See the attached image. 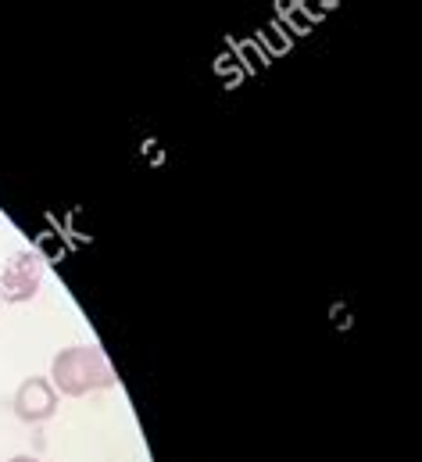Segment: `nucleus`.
<instances>
[{
	"label": "nucleus",
	"mask_w": 422,
	"mask_h": 462,
	"mask_svg": "<svg viewBox=\"0 0 422 462\" xmlns=\"http://www.w3.org/2000/svg\"><path fill=\"white\" fill-rule=\"evenodd\" d=\"M43 283V258L36 251H14L0 273V298L7 305H25L40 294Z\"/></svg>",
	"instance_id": "obj_2"
},
{
	"label": "nucleus",
	"mask_w": 422,
	"mask_h": 462,
	"mask_svg": "<svg viewBox=\"0 0 422 462\" xmlns=\"http://www.w3.org/2000/svg\"><path fill=\"white\" fill-rule=\"evenodd\" d=\"M47 380L54 383L58 394H65V398H83V394H90V391H107V387H115V369H111V362L105 358L101 347L79 345V347H65V351L54 355Z\"/></svg>",
	"instance_id": "obj_1"
},
{
	"label": "nucleus",
	"mask_w": 422,
	"mask_h": 462,
	"mask_svg": "<svg viewBox=\"0 0 422 462\" xmlns=\"http://www.w3.org/2000/svg\"><path fill=\"white\" fill-rule=\"evenodd\" d=\"M11 409H14V416L22 423L40 427V423H47L58 412V391H54V383L47 376H29V380L18 383Z\"/></svg>",
	"instance_id": "obj_3"
},
{
	"label": "nucleus",
	"mask_w": 422,
	"mask_h": 462,
	"mask_svg": "<svg viewBox=\"0 0 422 462\" xmlns=\"http://www.w3.org/2000/svg\"><path fill=\"white\" fill-rule=\"evenodd\" d=\"M7 462H40V459H36V456H11Z\"/></svg>",
	"instance_id": "obj_4"
}]
</instances>
